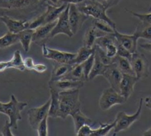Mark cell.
I'll return each instance as SVG.
<instances>
[{
	"label": "cell",
	"mask_w": 151,
	"mask_h": 136,
	"mask_svg": "<svg viewBox=\"0 0 151 136\" xmlns=\"http://www.w3.org/2000/svg\"><path fill=\"white\" fill-rule=\"evenodd\" d=\"M48 115H47L39 124L36 129L38 135L47 136L48 135Z\"/></svg>",
	"instance_id": "cell-37"
},
{
	"label": "cell",
	"mask_w": 151,
	"mask_h": 136,
	"mask_svg": "<svg viewBox=\"0 0 151 136\" xmlns=\"http://www.w3.org/2000/svg\"><path fill=\"white\" fill-rule=\"evenodd\" d=\"M144 99L141 98L139 102V105L136 111L132 115H129L124 111L117 112L114 119L115 125L114 127L113 135H116L122 131H124L129 129L135 122L139 120L142 113V106Z\"/></svg>",
	"instance_id": "cell-5"
},
{
	"label": "cell",
	"mask_w": 151,
	"mask_h": 136,
	"mask_svg": "<svg viewBox=\"0 0 151 136\" xmlns=\"http://www.w3.org/2000/svg\"><path fill=\"white\" fill-rule=\"evenodd\" d=\"M113 34L119 44L132 53L137 52V40L139 38L134 33L132 34H123L116 30Z\"/></svg>",
	"instance_id": "cell-15"
},
{
	"label": "cell",
	"mask_w": 151,
	"mask_h": 136,
	"mask_svg": "<svg viewBox=\"0 0 151 136\" xmlns=\"http://www.w3.org/2000/svg\"><path fill=\"white\" fill-rule=\"evenodd\" d=\"M50 105V98L46 102L40 106L33 107L27 111V114L28 121L30 127L36 130L40 122L47 116L48 115V111Z\"/></svg>",
	"instance_id": "cell-9"
},
{
	"label": "cell",
	"mask_w": 151,
	"mask_h": 136,
	"mask_svg": "<svg viewBox=\"0 0 151 136\" xmlns=\"http://www.w3.org/2000/svg\"><path fill=\"white\" fill-rule=\"evenodd\" d=\"M68 8L69 4H68L66 8L63 11L57 19L56 24L50 33V38L60 34H65L68 37H72L74 35L71 30L68 21Z\"/></svg>",
	"instance_id": "cell-11"
},
{
	"label": "cell",
	"mask_w": 151,
	"mask_h": 136,
	"mask_svg": "<svg viewBox=\"0 0 151 136\" xmlns=\"http://www.w3.org/2000/svg\"><path fill=\"white\" fill-rule=\"evenodd\" d=\"M102 4L107 9L116 6L122 0H95Z\"/></svg>",
	"instance_id": "cell-40"
},
{
	"label": "cell",
	"mask_w": 151,
	"mask_h": 136,
	"mask_svg": "<svg viewBox=\"0 0 151 136\" xmlns=\"http://www.w3.org/2000/svg\"><path fill=\"white\" fill-rule=\"evenodd\" d=\"M9 61L11 68L15 69L19 71H24L25 69L24 66V59H22L19 50H15L13 53L12 58Z\"/></svg>",
	"instance_id": "cell-30"
},
{
	"label": "cell",
	"mask_w": 151,
	"mask_h": 136,
	"mask_svg": "<svg viewBox=\"0 0 151 136\" xmlns=\"http://www.w3.org/2000/svg\"><path fill=\"white\" fill-rule=\"evenodd\" d=\"M68 15L70 26L73 35L77 33L89 17L80 11L76 4H69Z\"/></svg>",
	"instance_id": "cell-10"
},
{
	"label": "cell",
	"mask_w": 151,
	"mask_h": 136,
	"mask_svg": "<svg viewBox=\"0 0 151 136\" xmlns=\"http://www.w3.org/2000/svg\"><path fill=\"white\" fill-rule=\"evenodd\" d=\"M47 4V0H0V10L4 15L29 20L44 12Z\"/></svg>",
	"instance_id": "cell-1"
},
{
	"label": "cell",
	"mask_w": 151,
	"mask_h": 136,
	"mask_svg": "<svg viewBox=\"0 0 151 136\" xmlns=\"http://www.w3.org/2000/svg\"><path fill=\"white\" fill-rule=\"evenodd\" d=\"M140 47L143 50L151 53V41L150 43H142L139 44Z\"/></svg>",
	"instance_id": "cell-45"
},
{
	"label": "cell",
	"mask_w": 151,
	"mask_h": 136,
	"mask_svg": "<svg viewBox=\"0 0 151 136\" xmlns=\"http://www.w3.org/2000/svg\"><path fill=\"white\" fill-rule=\"evenodd\" d=\"M11 127L10 126L9 120H6L4 124V125L3 126L1 132L2 133L3 135H12L14 136V134L12 133L11 131Z\"/></svg>",
	"instance_id": "cell-41"
},
{
	"label": "cell",
	"mask_w": 151,
	"mask_h": 136,
	"mask_svg": "<svg viewBox=\"0 0 151 136\" xmlns=\"http://www.w3.org/2000/svg\"><path fill=\"white\" fill-rule=\"evenodd\" d=\"M142 135H151V127H149L148 129H147L146 130H145L142 134Z\"/></svg>",
	"instance_id": "cell-49"
},
{
	"label": "cell",
	"mask_w": 151,
	"mask_h": 136,
	"mask_svg": "<svg viewBox=\"0 0 151 136\" xmlns=\"http://www.w3.org/2000/svg\"><path fill=\"white\" fill-rule=\"evenodd\" d=\"M132 54L133 53H130L129 50H127L126 48L123 47L122 46H121L119 43L117 44V55L127 58L130 61V59L132 56Z\"/></svg>",
	"instance_id": "cell-39"
},
{
	"label": "cell",
	"mask_w": 151,
	"mask_h": 136,
	"mask_svg": "<svg viewBox=\"0 0 151 136\" xmlns=\"http://www.w3.org/2000/svg\"><path fill=\"white\" fill-rule=\"evenodd\" d=\"M127 101L116 90L111 87L104 89L99 100V106L103 111H107L116 105H123Z\"/></svg>",
	"instance_id": "cell-6"
},
{
	"label": "cell",
	"mask_w": 151,
	"mask_h": 136,
	"mask_svg": "<svg viewBox=\"0 0 151 136\" xmlns=\"http://www.w3.org/2000/svg\"><path fill=\"white\" fill-rule=\"evenodd\" d=\"M48 85V88H52L60 92L73 89H80L84 86V81L63 79L58 80H49Z\"/></svg>",
	"instance_id": "cell-14"
},
{
	"label": "cell",
	"mask_w": 151,
	"mask_h": 136,
	"mask_svg": "<svg viewBox=\"0 0 151 136\" xmlns=\"http://www.w3.org/2000/svg\"><path fill=\"white\" fill-rule=\"evenodd\" d=\"M139 80V79L136 76L123 74L120 84V93L126 101L133 93L134 86Z\"/></svg>",
	"instance_id": "cell-17"
},
{
	"label": "cell",
	"mask_w": 151,
	"mask_h": 136,
	"mask_svg": "<svg viewBox=\"0 0 151 136\" xmlns=\"http://www.w3.org/2000/svg\"><path fill=\"white\" fill-rule=\"evenodd\" d=\"M80 89H73L60 92V109L58 118L65 119L81 109Z\"/></svg>",
	"instance_id": "cell-2"
},
{
	"label": "cell",
	"mask_w": 151,
	"mask_h": 136,
	"mask_svg": "<svg viewBox=\"0 0 151 136\" xmlns=\"http://www.w3.org/2000/svg\"><path fill=\"white\" fill-rule=\"evenodd\" d=\"M149 11H151V5H150V7L149 8Z\"/></svg>",
	"instance_id": "cell-51"
},
{
	"label": "cell",
	"mask_w": 151,
	"mask_h": 136,
	"mask_svg": "<svg viewBox=\"0 0 151 136\" xmlns=\"http://www.w3.org/2000/svg\"><path fill=\"white\" fill-rule=\"evenodd\" d=\"M52 70L50 80H58L64 79L70 72L73 65L67 63H57L54 61L52 63Z\"/></svg>",
	"instance_id": "cell-18"
},
{
	"label": "cell",
	"mask_w": 151,
	"mask_h": 136,
	"mask_svg": "<svg viewBox=\"0 0 151 136\" xmlns=\"http://www.w3.org/2000/svg\"><path fill=\"white\" fill-rule=\"evenodd\" d=\"M130 62L135 76L140 80L146 78L150 74L149 64L145 56L138 52L132 54Z\"/></svg>",
	"instance_id": "cell-7"
},
{
	"label": "cell",
	"mask_w": 151,
	"mask_h": 136,
	"mask_svg": "<svg viewBox=\"0 0 151 136\" xmlns=\"http://www.w3.org/2000/svg\"><path fill=\"white\" fill-rule=\"evenodd\" d=\"M94 50L95 46L93 48H88L83 46L78 49L77 53H76L75 57L72 60L70 64L73 66L81 64L94 52Z\"/></svg>",
	"instance_id": "cell-24"
},
{
	"label": "cell",
	"mask_w": 151,
	"mask_h": 136,
	"mask_svg": "<svg viewBox=\"0 0 151 136\" xmlns=\"http://www.w3.org/2000/svg\"><path fill=\"white\" fill-rule=\"evenodd\" d=\"M0 21L5 24L8 32L18 34L28 28L30 20L17 19L6 15H3L0 17Z\"/></svg>",
	"instance_id": "cell-13"
},
{
	"label": "cell",
	"mask_w": 151,
	"mask_h": 136,
	"mask_svg": "<svg viewBox=\"0 0 151 136\" xmlns=\"http://www.w3.org/2000/svg\"><path fill=\"white\" fill-rule=\"evenodd\" d=\"M95 51V50H94ZM94 62V52L84 62L81 63L86 80H88V76L91 71Z\"/></svg>",
	"instance_id": "cell-33"
},
{
	"label": "cell",
	"mask_w": 151,
	"mask_h": 136,
	"mask_svg": "<svg viewBox=\"0 0 151 136\" xmlns=\"http://www.w3.org/2000/svg\"><path fill=\"white\" fill-rule=\"evenodd\" d=\"M57 20L43 24L34 30L32 37V42L42 45L49 40L50 33L56 24Z\"/></svg>",
	"instance_id": "cell-16"
},
{
	"label": "cell",
	"mask_w": 151,
	"mask_h": 136,
	"mask_svg": "<svg viewBox=\"0 0 151 136\" xmlns=\"http://www.w3.org/2000/svg\"><path fill=\"white\" fill-rule=\"evenodd\" d=\"M138 38H143L151 41V25L140 22L133 33Z\"/></svg>",
	"instance_id": "cell-27"
},
{
	"label": "cell",
	"mask_w": 151,
	"mask_h": 136,
	"mask_svg": "<svg viewBox=\"0 0 151 136\" xmlns=\"http://www.w3.org/2000/svg\"><path fill=\"white\" fill-rule=\"evenodd\" d=\"M50 94V105L48 111V116L52 118H58L60 109V92L57 90L49 88Z\"/></svg>",
	"instance_id": "cell-20"
},
{
	"label": "cell",
	"mask_w": 151,
	"mask_h": 136,
	"mask_svg": "<svg viewBox=\"0 0 151 136\" xmlns=\"http://www.w3.org/2000/svg\"><path fill=\"white\" fill-rule=\"evenodd\" d=\"M67 5L68 4L65 3H63L60 6H52L47 4L45 10V24L57 20L60 14L66 8Z\"/></svg>",
	"instance_id": "cell-19"
},
{
	"label": "cell",
	"mask_w": 151,
	"mask_h": 136,
	"mask_svg": "<svg viewBox=\"0 0 151 136\" xmlns=\"http://www.w3.org/2000/svg\"><path fill=\"white\" fill-rule=\"evenodd\" d=\"M85 0H60V3L61 5L63 3H65L67 4H78L81 3Z\"/></svg>",
	"instance_id": "cell-46"
},
{
	"label": "cell",
	"mask_w": 151,
	"mask_h": 136,
	"mask_svg": "<svg viewBox=\"0 0 151 136\" xmlns=\"http://www.w3.org/2000/svg\"><path fill=\"white\" fill-rule=\"evenodd\" d=\"M102 76L107 80L110 87L120 92V84L122 79L123 73L115 63L106 65Z\"/></svg>",
	"instance_id": "cell-12"
},
{
	"label": "cell",
	"mask_w": 151,
	"mask_h": 136,
	"mask_svg": "<svg viewBox=\"0 0 151 136\" xmlns=\"http://www.w3.org/2000/svg\"><path fill=\"white\" fill-rule=\"evenodd\" d=\"M80 11L94 19L103 20L109 23L113 28L116 29V23L110 18L106 13L107 9L95 0H85L77 5Z\"/></svg>",
	"instance_id": "cell-4"
},
{
	"label": "cell",
	"mask_w": 151,
	"mask_h": 136,
	"mask_svg": "<svg viewBox=\"0 0 151 136\" xmlns=\"http://www.w3.org/2000/svg\"><path fill=\"white\" fill-rule=\"evenodd\" d=\"M64 79L73 80H81L84 82L86 81V79L84 74L81 64L74 65L70 72Z\"/></svg>",
	"instance_id": "cell-29"
},
{
	"label": "cell",
	"mask_w": 151,
	"mask_h": 136,
	"mask_svg": "<svg viewBox=\"0 0 151 136\" xmlns=\"http://www.w3.org/2000/svg\"><path fill=\"white\" fill-rule=\"evenodd\" d=\"M105 34L95 27L92 25L86 31L83 37V46L88 48H93L95 45V42L98 37L106 35Z\"/></svg>",
	"instance_id": "cell-21"
},
{
	"label": "cell",
	"mask_w": 151,
	"mask_h": 136,
	"mask_svg": "<svg viewBox=\"0 0 151 136\" xmlns=\"http://www.w3.org/2000/svg\"><path fill=\"white\" fill-rule=\"evenodd\" d=\"M93 129L91 128V126L88 124H85L83 125L76 133L77 135L79 136H87L91 135L93 133Z\"/></svg>",
	"instance_id": "cell-38"
},
{
	"label": "cell",
	"mask_w": 151,
	"mask_h": 136,
	"mask_svg": "<svg viewBox=\"0 0 151 136\" xmlns=\"http://www.w3.org/2000/svg\"><path fill=\"white\" fill-rule=\"evenodd\" d=\"M47 4L52 6H60V0H47Z\"/></svg>",
	"instance_id": "cell-48"
},
{
	"label": "cell",
	"mask_w": 151,
	"mask_h": 136,
	"mask_svg": "<svg viewBox=\"0 0 151 136\" xmlns=\"http://www.w3.org/2000/svg\"><path fill=\"white\" fill-rule=\"evenodd\" d=\"M47 70V66L43 63L35 64L33 70L38 73H43Z\"/></svg>",
	"instance_id": "cell-43"
},
{
	"label": "cell",
	"mask_w": 151,
	"mask_h": 136,
	"mask_svg": "<svg viewBox=\"0 0 151 136\" xmlns=\"http://www.w3.org/2000/svg\"><path fill=\"white\" fill-rule=\"evenodd\" d=\"M45 11L41 13V14L38 15L34 18L31 20L29 21V25L28 28L35 30V28H38V27L45 24Z\"/></svg>",
	"instance_id": "cell-34"
},
{
	"label": "cell",
	"mask_w": 151,
	"mask_h": 136,
	"mask_svg": "<svg viewBox=\"0 0 151 136\" xmlns=\"http://www.w3.org/2000/svg\"><path fill=\"white\" fill-rule=\"evenodd\" d=\"M34 30L27 28L18 33L19 42L21 43L24 50L27 53L30 49L31 44L32 42V37Z\"/></svg>",
	"instance_id": "cell-25"
},
{
	"label": "cell",
	"mask_w": 151,
	"mask_h": 136,
	"mask_svg": "<svg viewBox=\"0 0 151 136\" xmlns=\"http://www.w3.org/2000/svg\"><path fill=\"white\" fill-rule=\"evenodd\" d=\"M113 63H115L123 74H127L135 76V73L132 68L130 61L125 57L117 55L114 58Z\"/></svg>",
	"instance_id": "cell-23"
},
{
	"label": "cell",
	"mask_w": 151,
	"mask_h": 136,
	"mask_svg": "<svg viewBox=\"0 0 151 136\" xmlns=\"http://www.w3.org/2000/svg\"><path fill=\"white\" fill-rule=\"evenodd\" d=\"M145 106L151 110V96H147L145 99Z\"/></svg>",
	"instance_id": "cell-47"
},
{
	"label": "cell",
	"mask_w": 151,
	"mask_h": 136,
	"mask_svg": "<svg viewBox=\"0 0 151 136\" xmlns=\"http://www.w3.org/2000/svg\"><path fill=\"white\" fill-rule=\"evenodd\" d=\"M27 105V102L19 101L14 94H11L8 102L0 101V113L8 117L10 126L16 129L18 128V122L22 119L21 112Z\"/></svg>",
	"instance_id": "cell-3"
},
{
	"label": "cell",
	"mask_w": 151,
	"mask_h": 136,
	"mask_svg": "<svg viewBox=\"0 0 151 136\" xmlns=\"http://www.w3.org/2000/svg\"><path fill=\"white\" fill-rule=\"evenodd\" d=\"M117 44L118 42L116 41L114 43L109 44L106 47L103 49L106 54L111 59H114L117 54Z\"/></svg>",
	"instance_id": "cell-36"
},
{
	"label": "cell",
	"mask_w": 151,
	"mask_h": 136,
	"mask_svg": "<svg viewBox=\"0 0 151 136\" xmlns=\"http://www.w3.org/2000/svg\"><path fill=\"white\" fill-rule=\"evenodd\" d=\"M126 11L129 13H130L133 16L138 18L140 21V22L151 25V11H150V12H148V13L141 14V13L135 12L129 9H126Z\"/></svg>",
	"instance_id": "cell-35"
},
{
	"label": "cell",
	"mask_w": 151,
	"mask_h": 136,
	"mask_svg": "<svg viewBox=\"0 0 151 136\" xmlns=\"http://www.w3.org/2000/svg\"><path fill=\"white\" fill-rule=\"evenodd\" d=\"M0 135H2V132H1V131H0Z\"/></svg>",
	"instance_id": "cell-52"
},
{
	"label": "cell",
	"mask_w": 151,
	"mask_h": 136,
	"mask_svg": "<svg viewBox=\"0 0 151 136\" xmlns=\"http://www.w3.org/2000/svg\"><path fill=\"white\" fill-rule=\"evenodd\" d=\"M74 125V131L76 133L78 130L84 125L88 124L91 126L93 125L95 122L91 118L86 116L81 109H79L77 112H76L71 116Z\"/></svg>",
	"instance_id": "cell-22"
},
{
	"label": "cell",
	"mask_w": 151,
	"mask_h": 136,
	"mask_svg": "<svg viewBox=\"0 0 151 136\" xmlns=\"http://www.w3.org/2000/svg\"><path fill=\"white\" fill-rule=\"evenodd\" d=\"M18 42V34H13L8 31L0 37V49L8 48Z\"/></svg>",
	"instance_id": "cell-28"
},
{
	"label": "cell",
	"mask_w": 151,
	"mask_h": 136,
	"mask_svg": "<svg viewBox=\"0 0 151 136\" xmlns=\"http://www.w3.org/2000/svg\"><path fill=\"white\" fill-rule=\"evenodd\" d=\"M11 68L9 61H0V72H4L5 70Z\"/></svg>",
	"instance_id": "cell-44"
},
{
	"label": "cell",
	"mask_w": 151,
	"mask_h": 136,
	"mask_svg": "<svg viewBox=\"0 0 151 136\" xmlns=\"http://www.w3.org/2000/svg\"><path fill=\"white\" fill-rule=\"evenodd\" d=\"M4 15V14H3L2 12L0 10V17H1V16H2V15Z\"/></svg>",
	"instance_id": "cell-50"
},
{
	"label": "cell",
	"mask_w": 151,
	"mask_h": 136,
	"mask_svg": "<svg viewBox=\"0 0 151 136\" xmlns=\"http://www.w3.org/2000/svg\"><path fill=\"white\" fill-rule=\"evenodd\" d=\"M92 25L95 27L99 31L105 34H113L114 33V31L116 30L113 28L107 22L103 20H100L94 19L93 21Z\"/></svg>",
	"instance_id": "cell-32"
},
{
	"label": "cell",
	"mask_w": 151,
	"mask_h": 136,
	"mask_svg": "<svg viewBox=\"0 0 151 136\" xmlns=\"http://www.w3.org/2000/svg\"><path fill=\"white\" fill-rule=\"evenodd\" d=\"M35 64L33 59L31 57H27L24 59V66L27 70H33Z\"/></svg>",
	"instance_id": "cell-42"
},
{
	"label": "cell",
	"mask_w": 151,
	"mask_h": 136,
	"mask_svg": "<svg viewBox=\"0 0 151 136\" xmlns=\"http://www.w3.org/2000/svg\"><path fill=\"white\" fill-rule=\"evenodd\" d=\"M106 66V65L101 61L94 51V62L91 71L88 76V80H91L98 76H102Z\"/></svg>",
	"instance_id": "cell-26"
},
{
	"label": "cell",
	"mask_w": 151,
	"mask_h": 136,
	"mask_svg": "<svg viewBox=\"0 0 151 136\" xmlns=\"http://www.w3.org/2000/svg\"><path fill=\"white\" fill-rule=\"evenodd\" d=\"M42 54L44 57L57 63H70L76 53L60 51L48 47L46 44L41 45Z\"/></svg>",
	"instance_id": "cell-8"
},
{
	"label": "cell",
	"mask_w": 151,
	"mask_h": 136,
	"mask_svg": "<svg viewBox=\"0 0 151 136\" xmlns=\"http://www.w3.org/2000/svg\"><path fill=\"white\" fill-rule=\"evenodd\" d=\"M99 124H100V125L97 128L93 129L91 135H94V136L107 135L112 129H114V127L115 125L114 121H113L111 123L99 122Z\"/></svg>",
	"instance_id": "cell-31"
}]
</instances>
